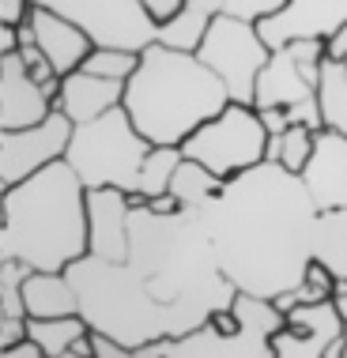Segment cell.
<instances>
[{"label": "cell", "mask_w": 347, "mask_h": 358, "mask_svg": "<svg viewBox=\"0 0 347 358\" xmlns=\"http://www.w3.org/2000/svg\"><path fill=\"white\" fill-rule=\"evenodd\" d=\"M69 279L83 321L132 351L197 332L238 298L197 211L155 215L136 208L129 260L113 264L87 253L69 264Z\"/></svg>", "instance_id": "6da1fadb"}, {"label": "cell", "mask_w": 347, "mask_h": 358, "mask_svg": "<svg viewBox=\"0 0 347 358\" xmlns=\"http://www.w3.org/2000/svg\"><path fill=\"white\" fill-rule=\"evenodd\" d=\"M197 215L215 245L219 268L242 294L279 298L302 287L321 215L302 173L264 159L223 181Z\"/></svg>", "instance_id": "7a4b0ae2"}, {"label": "cell", "mask_w": 347, "mask_h": 358, "mask_svg": "<svg viewBox=\"0 0 347 358\" xmlns=\"http://www.w3.org/2000/svg\"><path fill=\"white\" fill-rule=\"evenodd\" d=\"M87 253V185L64 159L4 189L0 260H23L34 272H69V264Z\"/></svg>", "instance_id": "3957f363"}, {"label": "cell", "mask_w": 347, "mask_h": 358, "mask_svg": "<svg viewBox=\"0 0 347 358\" xmlns=\"http://www.w3.org/2000/svg\"><path fill=\"white\" fill-rule=\"evenodd\" d=\"M125 110L143 140L155 148H181L204 121L230 106V91L197 53L148 45L140 69L125 83Z\"/></svg>", "instance_id": "277c9868"}, {"label": "cell", "mask_w": 347, "mask_h": 358, "mask_svg": "<svg viewBox=\"0 0 347 358\" xmlns=\"http://www.w3.org/2000/svg\"><path fill=\"white\" fill-rule=\"evenodd\" d=\"M151 148L155 143L136 132L129 110L118 106L99 121L76 124L64 162L80 173L87 189H121L129 196H140V173Z\"/></svg>", "instance_id": "5b68a950"}, {"label": "cell", "mask_w": 347, "mask_h": 358, "mask_svg": "<svg viewBox=\"0 0 347 358\" xmlns=\"http://www.w3.org/2000/svg\"><path fill=\"white\" fill-rule=\"evenodd\" d=\"M234 313L242 328L238 332H215L211 324L197 328L178 340H159L151 347H140V358H276L272 355V332H279L287 321V313L279 309L272 298L242 294L234 298Z\"/></svg>", "instance_id": "8992f818"}, {"label": "cell", "mask_w": 347, "mask_h": 358, "mask_svg": "<svg viewBox=\"0 0 347 358\" xmlns=\"http://www.w3.org/2000/svg\"><path fill=\"white\" fill-rule=\"evenodd\" d=\"M264 151H268L264 121H260V113L253 106H242V102H230L219 117L204 121L185 143H181V155H185V159L208 166L223 181H230L242 170L260 166V162H264Z\"/></svg>", "instance_id": "52a82bcc"}, {"label": "cell", "mask_w": 347, "mask_h": 358, "mask_svg": "<svg viewBox=\"0 0 347 358\" xmlns=\"http://www.w3.org/2000/svg\"><path fill=\"white\" fill-rule=\"evenodd\" d=\"M197 57L223 80V87L230 91V102L253 106L257 76L268 61H272V50L264 45L257 23H246V19H234V15L223 12L208 27Z\"/></svg>", "instance_id": "ba28073f"}, {"label": "cell", "mask_w": 347, "mask_h": 358, "mask_svg": "<svg viewBox=\"0 0 347 358\" xmlns=\"http://www.w3.org/2000/svg\"><path fill=\"white\" fill-rule=\"evenodd\" d=\"M34 8L72 19L94 42V50H129L143 53L159 42V23L143 0H34Z\"/></svg>", "instance_id": "9c48e42d"}, {"label": "cell", "mask_w": 347, "mask_h": 358, "mask_svg": "<svg viewBox=\"0 0 347 358\" xmlns=\"http://www.w3.org/2000/svg\"><path fill=\"white\" fill-rule=\"evenodd\" d=\"M72 132L76 124L61 110H53L50 117L31 124V129L0 132V192L34 178L38 170L53 166V162H61L69 155Z\"/></svg>", "instance_id": "30bf717a"}, {"label": "cell", "mask_w": 347, "mask_h": 358, "mask_svg": "<svg viewBox=\"0 0 347 358\" xmlns=\"http://www.w3.org/2000/svg\"><path fill=\"white\" fill-rule=\"evenodd\" d=\"M344 343V317L329 302H306L287 309V321L272 332L276 358H325Z\"/></svg>", "instance_id": "8fae6325"}, {"label": "cell", "mask_w": 347, "mask_h": 358, "mask_svg": "<svg viewBox=\"0 0 347 358\" xmlns=\"http://www.w3.org/2000/svg\"><path fill=\"white\" fill-rule=\"evenodd\" d=\"M347 27V0H287L276 15L257 23L268 50H283L298 38H332Z\"/></svg>", "instance_id": "7c38bea8"}, {"label": "cell", "mask_w": 347, "mask_h": 358, "mask_svg": "<svg viewBox=\"0 0 347 358\" xmlns=\"http://www.w3.org/2000/svg\"><path fill=\"white\" fill-rule=\"evenodd\" d=\"M57 110V102L42 91V83L27 72L23 57L4 53L0 57V132L31 129Z\"/></svg>", "instance_id": "4fadbf2b"}, {"label": "cell", "mask_w": 347, "mask_h": 358, "mask_svg": "<svg viewBox=\"0 0 347 358\" xmlns=\"http://www.w3.org/2000/svg\"><path fill=\"white\" fill-rule=\"evenodd\" d=\"M132 196L121 189H87V227H91V257L129 260V219Z\"/></svg>", "instance_id": "5bb4252c"}, {"label": "cell", "mask_w": 347, "mask_h": 358, "mask_svg": "<svg viewBox=\"0 0 347 358\" xmlns=\"http://www.w3.org/2000/svg\"><path fill=\"white\" fill-rule=\"evenodd\" d=\"M302 181H306V192L313 196L317 211L347 208V136H340L332 129L317 132Z\"/></svg>", "instance_id": "9a60e30c"}, {"label": "cell", "mask_w": 347, "mask_h": 358, "mask_svg": "<svg viewBox=\"0 0 347 358\" xmlns=\"http://www.w3.org/2000/svg\"><path fill=\"white\" fill-rule=\"evenodd\" d=\"M27 27H31V42L53 61L57 76H69L76 69H83V61L94 50V42L72 23V19L57 15L50 8H31Z\"/></svg>", "instance_id": "2e32d148"}, {"label": "cell", "mask_w": 347, "mask_h": 358, "mask_svg": "<svg viewBox=\"0 0 347 358\" xmlns=\"http://www.w3.org/2000/svg\"><path fill=\"white\" fill-rule=\"evenodd\" d=\"M121 102H125V80H106V76H91L83 69L64 76L61 94H57V110L69 113L72 124L99 121L102 113L118 110Z\"/></svg>", "instance_id": "e0dca14e"}, {"label": "cell", "mask_w": 347, "mask_h": 358, "mask_svg": "<svg viewBox=\"0 0 347 358\" xmlns=\"http://www.w3.org/2000/svg\"><path fill=\"white\" fill-rule=\"evenodd\" d=\"M317 99V87L306 83V76L298 72V61L295 53L287 50H272V61L260 69L257 76V94H253V110H268V106H302V102H313Z\"/></svg>", "instance_id": "ac0fdd59"}, {"label": "cell", "mask_w": 347, "mask_h": 358, "mask_svg": "<svg viewBox=\"0 0 347 358\" xmlns=\"http://www.w3.org/2000/svg\"><path fill=\"white\" fill-rule=\"evenodd\" d=\"M27 317H76L80 294H76L69 272H31L23 283Z\"/></svg>", "instance_id": "d6986e66"}, {"label": "cell", "mask_w": 347, "mask_h": 358, "mask_svg": "<svg viewBox=\"0 0 347 358\" xmlns=\"http://www.w3.org/2000/svg\"><path fill=\"white\" fill-rule=\"evenodd\" d=\"M215 15H223V0H185L178 15L159 23V42L170 45V50L197 53L208 27L215 23Z\"/></svg>", "instance_id": "ffe728a7"}, {"label": "cell", "mask_w": 347, "mask_h": 358, "mask_svg": "<svg viewBox=\"0 0 347 358\" xmlns=\"http://www.w3.org/2000/svg\"><path fill=\"white\" fill-rule=\"evenodd\" d=\"M87 336H91V324L83 321V313H76V317H27V340L38 343L50 358H64Z\"/></svg>", "instance_id": "44dd1931"}, {"label": "cell", "mask_w": 347, "mask_h": 358, "mask_svg": "<svg viewBox=\"0 0 347 358\" xmlns=\"http://www.w3.org/2000/svg\"><path fill=\"white\" fill-rule=\"evenodd\" d=\"M313 260H321L336 279H347V208L317 215Z\"/></svg>", "instance_id": "7402d4cb"}, {"label": "cell", "mask_w": 347, "mask_h": 358, "mask_svg": "<svg viewBox=\"0 0 347 358\" xmlns=\"http://www.w3.org/2000/svg\"><path fill=\"white\" fill-rule=\"evenodd\" d=\"M317 106H321L325 129L347 136V64L325 61L321 83H317Z\"/></svg>", "instance_id": "603a6c76"}, {"label": "cell", "mask_w": 347, "mask_h": 358, "mask_svg": "<svg viewBox=\"0 0 347 358\" xmlns=\"http://www.w3.org/2000/svg\"><path fill=\"white\" fill-rule=\"evenodd\" d=\"M219 189H223V178L211 173L208 166H200V162H192V159H181V166L174 170V181H170V192L181 200L185 211L204 208Z\"/></svg>", "instance_id": "cb8c5ba5"}, {"label": "cell", "mask_w": 347, "mask_h": 358, "mask_svg": "<svg viewBox=\"0 0 347 358\" xmlns=\"http://www.w3.org/2000/svg\"><path fill=\"white\" fill-rule=\"evenodd\" d=\"M181 148H151L148 162H143V173H140V196H162L170 192V181H174V170L181 166Z\"/></svg>", "instance_id": "d4e9b609"}, {"label": "cell", "mask_w": 347, "mask_h": 358, "mask_svg": "<svg viewBox=\"0 0 347 358\" xmlns=\"http://www.w3.org/2000/svg\"><path fill=\"white\" fill-rule=\"evenodd\" d=\"M140 69V53L129 50H91V57L83 61V72L91 76H106V80H125Z\"/></svg>", "instance_id": "484cf974"}, {"label": "cell", "mask_w": 347, "mask_h": 358, "mask_svg": "<svg viewBox=\"0 0 347 358\" xmlns=\"http://www.w3.org/2000/svg\"><path fill=\"white\" fill-rule=\"evenodd\" d=\"M313 140H317L313 129L291 124V129L279 136V166L291 170V173H302L306 162H310V155H313Z\"/></svg>", "instance_id": "4316f807"}, {"label": "cell", "mask_w": 347, "mask_h": 358, "mask_svg": "<svg viewBox=\"0 0 347 358\" xmlns=\"http://www.w3.org/2000/svg\"><path fill=\"white\" fill-rule=\"evenodd\" d=\"M287 0H223V12L246 23H264L268 15H276Z\"/></svg>", "instance_id": "83f0119b"}, {"label": "cell", "mask_w": 347, "mask_h": 358, "mask_svg": "<svg viewBox=\"0 0 347 358\" xmlns=\"http://www.w3.org/2000/svg\"><path fill=\"white\" fill-rule=\"evenodd\" d=\"M91 355H94V358H140L132 347L110 340L106 332H94V328H91Z\"/></svg>", "instance_id": "f1b7e54d"}, {"label": "cell", "mask_w": 347, "mask_h": 358, "mask_svg": "<svg viewBox=\"0 0 347 358\" xmlns=\"http://www.w3.org/2000/svg\"><path fill=\"white\" fill-rule=\"evenodd\" d=\"M27 343V317H0V351Z\"/></svg>", "instance_id": "f546056e"}, {"label": "cell", "mask_w": 347, "mask_h": 358, "mask_svg": "<svg viewBox=\"0 0 347 358\" xmlns=\"http://www.w3.org/2000/svg\"><path fill=\"white\" fill-rule=\"evenodd\" d=\"M34 0H0V27H23L31 19Z\"/></svg>", "instance_id": "4dcf8cb0"}, {"label": "cell", "mask_w": 347, "mask_h": 358, "mask_svg": "<svg viewBox=\"0 0 347 358\" xmlns=\"http://www.w3.org/2000/svg\"><path fill=\"white\" fill-rule=\"evenodd\" d=\"M257 113H260V121H264L268 136H283V132L291 129V117H287L283 106H268V110H257Z\"/></svg>", "instance_id": "1f68e13d"}, {"label": "cell", "mask_w": 347, "mask_h": 358, "mask_svg": "<svg viewBox=\"0 0 347 358\" xmlns=\"http://www.w3.org/2000/svg\"><path fill=\"white\" fill-rule=\"evenodd\" d=\"M181 4H185V0H143V8L151 12V19H155V23H167V19H174V15L181 12Z\"/></svg>", "instance_id": "d6a6232c"}, {"label": "cell", "mask_w": 347, "mask_h": 358, "mask_svg": "<svg viewBox=\"0 0 347 358\" xmlns=\"http://www.w3.org/2000/svg\"><path fill=\"white\" fill-rule=\"evenodd\" d=\"M143 208H148V211H155V215H178V211H185V208H181V200L174 196V192H162V196H151Z\"/></svg>", "instance_id": "836d02e7"}, {"label": "cell", "mask_w": 347, "mask_h": 358, "mask_svg": "<svg viewBox=\"0 0 347 358\" xmlns=\"http://www.w3.org/2000/svg\"><path fill=\"white\" fill-rule=\"evenodd\" d=\"M325 61H347V27L336 31L332 38H325Z\"/></svg>", "instance_id": "e575fe53"}, {"label": "cell", "mask_w": 347, "mask_h": 358, "mask_svg": "<svg viewBox=\"0 0 347 358\" xmlns=\"http://www.w3.org/2000/svg\"><path fill=\"white\" fill-rule=\"evenodd\" d=\"M19 50H23V34H19V27H0V57L19 53Z\"/></svg>", "instance_id": "d590c367"}, {"label": "cell", "mask_w": 347, "mask_h": 358, "mask_svg": "<svg viewBox=\"0 0 347 358\" xmlns=\"http://www.w3.org/2000/svg\"><path fill=\"white\" fill-rule=\"evenodd\" d=\"M0 358H50V355H45L38 343H31V340H27V343L12 347V351H0Z\"/></svg>", "instance_id": "8d00e7d4"}, {"label": "cell", "mask_w": 347, "mask_h": 358, "mask_svg": "<svg viewBox=\"0 0 347 358\" xmlns=\"http://www.w3.org/2000/svg\"><path fill=\"white\" fill-rule=\"evenodd\" d=\"M325 358H347V355H344V343L336 347V351H329V355H325Z\"/></svg>", "instance_id": "74e56055"}, {"label": "cell", "mask_w": 347, "mask_h": 358, "mask_svg": "<svg viewBox=\"0 0 347 358\" xmlns=\"http://www.w3.org/2000/svg\"><path fill=\"white\" fill-rule=\"evenodd\" d=\"M64 358H94V355H76V351H69V355H64Z\"/></svg>", "instance_id": "f35d334b"}, {"label": "cell", "mask_w": 347, "mask_h": 358, "mask_svg": "<svg viewBox=\"0 0 347 358\" xmlns=\"http://www.w3.org/2000/svg\"><path fill=\"white\" fill-rule=\"evenodd\" d=\"M344 340H347V324H344Z\"/></svg>", "instance_id": "ab89813d"}, {"label": "cell", "mask_w": 347, "mask_h": 358, "mask_svg": "<svg viewBox=\"0 0 347 358\" xmlns=\"http://www.w3.org/2000/svg\"><path fill=\"white\" fill-rule=\"evenodd\" d=\"M344 355H347V340H344Z\"/></svg>", "instance_id": "60d3db41"}, {"label": "cell", "mask_w": 347, "mask_h": 358, "mask_svg": "<svg viewBox=\"0 0 347 358\" xmlns=\"http://www.w3.org/2000/svg\"><path fill=\"white\" fill-rule=\"evenodd\" d=\"M344 64H347V61H344Z\"/></svg>", "instance_id": "b9f144b4"}]
</instances>
